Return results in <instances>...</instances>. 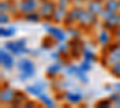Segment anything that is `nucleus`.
Returning <instances> with one entry per match:
<instances>
[{"mask_svg":"<svg viewBox=\"0 0 120 108\" xmlns=\"http://www.w3.org/2000/svg\"><path fill=\"white\" fill-rule=\"evenodd\" d=\"M18 68L21 70V73H19V78L22 81H25L28 78L33 77L35 74V65L31 60L29 59H22L18 63Z\"/></svg>","mask_w":120,"mask_h":108,"instance_id":"nucleus-1","label":"nucleus"},{"mask_svg":"<svg viewBox=\"0 0 120 108\" xmlns=\"http://www.w3.org/2000/svg\"><path fill=\"white\" fill-rule=\"evenodd\" d=\"M6 49H10L12 53L15 54H21L22 52H28L25 48V40L24 38H21L16 42H7L5 45Z\"/></svg>","mask_w":120,"mask_h":108,"instance_id":"nucleus-2","label":"nucleus"},{"mask_svg":"<svg viewBox=\"0 0 120 108\" xmlns=\"http://www.w3.org/2000/svg\"><path fill=\"white\" fill-rule=\"evenodd\" d=\"M79 22H81L82 25L84 26H89L95 23V15L91 13L90 11H84V10H82L81 12V16H79Z\"/></svg>","mask_w":120,"mask_h":108,"instance_id":"nucleus-3","label":"nucleus"},{"mask_svg":"<svg viewBox=\"0 0 120 108\" xmlns=\"http://www.w3.org/2000/svg\"><path fill=\"white\" fill-rule=\"evenodd\" d=\"M37 7V0H23L21 3V11L23 13H31Z\"/></svg>","mask_w":120,"mask_h":108,"instance_id":"nucleus-4","label":"nucleus"},{"mask_svg":"<svg viewBox=\"0 0 120 108\" xmlns=\"http://www.w3.org/2000/svg\"><path fill=\"white\" fill-rule=\"evenodd\" d=\"M54 12H55V6H54V4L49 3V1H46V3L42 5V7H41V15H42L46 19L53 18Z\"/></svg>","mask_w":120,"mask_h":108,"instance_id":"nucleus-5","label":"nucleus"},{"mask_svg":"<svg viewBox=\"0 0 120 108\" xmlns=\"http://www.w3.org/2000/svg\"><path fill=\"white\" fill-rule=\"evenodd\" d=\"M0 58H1V65L6 68V70H11L13 66V59L5 49H1L0 52Z\"/></svg>","mask_w":120,"mask_h":108,"instance_id":"nucleus-6","label":"nucleus"},{"mask_svg":"<svg viewBox=\"0 0 120 108\" xmlns=\"http://www.w3.org/2000/svg\"><path fill=\"white\" fill-rule=\"evenodd\" d=\"M88 11H90L91 13L96 15H101L103 12V6L102 4L98 1V0H93L88 4Z\"/></svg>","mask_w":120,"mask_h":108,"instance_id":"nucleus-7","label":"nucleus"},{"mask_svg":"<svg viewBox=\"0 0 120 108\" xmlns=\"http://www.w3.org/2000/svg\"><path fill=\"white\" fill-rule=\"evenodd\" d=\"M47 30H48V33L51 34L52 36H54L58 41L64 42V41L66 40V35H65V33L61 30V29H56V28H52V26H47Z\"/></svg>","mask_w":120,"mask_h":108,"instance_id":"nucleus-8","label":"nucleus"},{"mask_svg":"<svg viewBox=\"0 0 120 108\" xmlns=\"http://www.w3.org/2000/svg\"><path fill=\"white\" fill-rule=\"evenodd\" d=\"M15 97H16V93L12 89H10V88H7V89H5V90L1 91V102L3 103H10V102H12L15 100Z\"/></svg>","mask_w":120,"mask_h":108,"instance_id":"nucleus-9","label":"nucleus"},{"mask_svg":"<svg viewBox=\"0 0 120 108\" xmlns=\"http://www.w3.org/2000/svg\"><path fill=\"white\" fill-rule=\"evenodd\" d=\"M118 25H120V16L116 15V13L113 17L108 18L107 21L105 22V26L107 29H115Z\"/></svg>","mask_w":120,"mask_h":108,"instance_id":"nucleus-10","label":"nucleus"},{"mask_svg":"<svg viewBox=\"0 0 120 108\" xmlns=\"http://www.w3.org/2000/svg\"><path fill=\"white\" fill-rule=\"evenodd\" d=\"M118 61H120V46H116L108 56V63L109 64H115Z\"/></svg>","mask_w":120,"mask_h":108,"instance_id":"nucleus-11","label":"nucleus"},{"mask_svg":"<svg viewBox=\"0 0 120 108\" xmlns=\"http://www.w3.org/2000/svg\"><path fill=\"white\" fill-rule=\"evenodd\" d=\"M45 84L42 85V83H37L36 85H33V86H26V91L30 93V94H33V95H37L40 96L42 94V91L45 90Z\"/></svg>","mask_w":120,"mask_h":108,"instance_id":"nucleus-12","label":"nucleus"},{"mask_svg":"<svg viewBox=\"0 0 120 108\" xmlns=\"http://www.w3.org/2000/svg\"><path fill=\"white\" fill-rule=\"evenodd\" d=\"M81 12H82V10L81 8H75L72 12H70L66 17V23L70 24V23H73L76 21H78L79 19V16H81Z\"/></svg>","mask_w":120,"mask_h":108,"instance_id":"nucleus-13","label":"nucleus"},{"mask_svg":"<svg viewBox=\"0 0 120 108\" xmlns=\"http://www.w3.org/2000/svg\"><path fill=\"white\" fill-rule=\"evenodd\" d=\"M66 17H67V12L64 7H59L58 10H55L54 16H53L55 22H61L64 19H66Z\"/></svg>","mask_w":120,"mask_h":108,"instance_id":"nucleus-14","label":"nucleus"},{"mask_svg":"<svg viewBox=\"0 0 120 108\" xmlns=\"http://www.w3.org/2000/svg\"><path fill=\"white\" fill-rule=\"evenodd\" d=\"M66 99L70 101V102H72V103H77L79 101H82V95L81 94H75V93H67L66 94Z\"/></svg>","mask_w":120,"mask_h":108,"instance_id":"nucleus-15","label":"nucleus"},{"mask_svg":"<svg viewBox=\"0 0 120 108\" xmlns=\"http://www.w3.org/2000/svg\"><path fill=\"white\" fill-rule=\"evenodd\" d=\"M106 8H109V10H112V11L116 12L120 8V4H119V1H116V0H108V1L106 3Z\"/></svg>","mask_w":120,"mask_h":108,"instance_id":"nucleus-16","label":"nucleus"},{"mask_svg":"<svg viewBox=\"0 0 120 108\" xmlns=\"http://www.w3.org/2000/svg\"><path fill=\"white\" fill-rule=\"evenodd\" d=\"M98 42L101 45H107L109 42V35L106 30H102L98 35Z\"/></svg>","mask_w":120,"mask_h":108,"instance_id":"nucleus-17","label":"nucleus"},{"mask_svg":"<svg viewBox=\"0 0 120 108\" xmlns=\"http://www.w3.org/2000/svg\"><path fill=\"white\" fill-rule=\"evenodd\" d=\"M61 66H60L59 64H55V65H51L48 68H47V74L48 76H54V74H56L58 72H60V68Z\"/></svg>","mask_w":120,"mask_h":108,"instance_id":"nucleus-18","label":"nucleus"},{"mask_svg":"<svg viewBox=\"0 0 120 108\" xmlns=\"http://www.w3.org/2000/svg\"><path fill=\"white\" fill-rule=\"evenodd\" d=\"M16 33V29L15 28H1L0 29V34H1V36H5V37H8V36H12L13 34Z\"/></svg>","mask_w":120,"mask_h":108,"instance_id":"nucleus-19","label":"nucleus"},{"mask_svg":"<svg viewBox=\"0 0 120 108\" xmlns=\"http://www.w3.org/2000/svg\"><path fill=\"white\" fill-rule=\"evenodd\" d=\"M40 100H41L42 102H45L48 107H54V102L49 99V97L47 96V95H43V94H41L40 95Z\"/></svg>","mask_w":120,"mask_h":108,"instance_id":"nucleus-20","label":"nucleus"},{"mask_svg":"<svg viewBox=\"0 0 120 108\" xmlns=\"http://www.w3.org/2000/svg\"><path fill=\"white\" fill-rule=\"evenodd\" d=\"M115 13H116V12L112 11V10H109V8H106V10H103V12L101 13V16H102V18L105 19V21H107L108 18L113 17V16L115 15Z\"/></svg>","mask_w":120,"mask_h":108,"instance_id":"nucleus-21","label":"nucleus"},{"mask_svg":"<svg viewBox=\"0 0 120 108\" xmlns=\"http://www.w3.org/2000/svg\"><path fill=\"white\" fill-rule=\"evenodd\" d=\"M85 71H83L81 67H78V70H77V72H76V74L79 77V79H81L82 82H84V83H86L88 82V77L85 76V73H84Z\"/></svg>","mask_w":120,"mask_h":108,"instance_id":"nucleus-22","label":"nucleus"},{"mask_svg":"<svg viewBox=\"0 0 120 108\" xmlns=\"http://www.w3.org/2000/svg\"><path fill=\"white\" fill-rule=\"evenodd\" d=\"M84 58H85V60H88V61H94L95 60V55L89 49H84Z\"/></svg>","mask_w":120,"mask_h":108,"instance_id":"nucleus-23","label":"nucleus"},{"mask_svg":"<svg viewBox=\"0 0 120 108\" xmlns=\"http://www.w3.org/2000/svg\"><path fill=\"white\" fill-rule=\"evenodd\" d=\"M112 73L115 74V76H118V77H120V61H118V63H115V64L113 65V67H112Z\"/></svg>","mask_w":120,"mask_h":108,"instance_id":"nucleus-24","label":"nucleus"},{"mask_svg":"<svg viewBox=\"0 0 120 108\" xmlns=\"http://www.w3.org/2000/svg\"><path fill=\"white\" fill-rule=\"evenodd\" d=\"M79 67H81L83 71H85V72H88L89 70H91V65H90V61H88V60H84Z\"/></svg>","mask_w":120,"mask_h":108,"instance_id":"nucleus-25","label":"nucleus"},{"mask_svg":"<svg viewBox=\"0 0 120 108\" xmlns=\"http://www.w3.org/2000/svg\"><path fill=\"white\" fill-rule=\"evenodd\" d=\"M0 6H1V13H4V12H6V11L10 10V3L8 1H3Z\"/></svg>","mask_w":120,"mask_h":108,"instance_id":"nucleus-26","label":"nucleus"},{"mask_svg":"<svg viewBox=\"0 0 120 108\" xmlns=\"http://www.w3.org/2000/svg\"><path fill=\"white\" fill-rule=\"evenodd\" d=\"M26 18L30 19L31 22H37V21H38V16H37L36 13H33V12H31V13H28Z\"/></svg>","mask_w":120,"mask_h":108,"instance_id":"nucleus-27","label":"nucleus"},{"mask_svg":"<svg viewBox=\"0 0 120 108\" xmlns=\"http://www.w3.org/2000/svg\"><path fill=\"white\" fill-rule=\"evenodd\" d=\"M77 70H78V67H76V66H70L68 70H67V72H68V74H76Z\"/></svg>","mask_w":120,"mask_h":108,"instance_id":"nucleus-28","label":"nucleus"},{"mask_svg":"<svg viewBox=\"0 0 120 108\" xmlns=\"http://www.w3.org/2000/svg\"><path fill=\"white\" fill-rule=\"evenodd\" d=\"M67 5H68V0H60V1H59V7H64V8H66Z\"/></svg>","mask_w":120,"mask_h":108,"instance_id":"nucleus-29","label":"nucleus"},{"mask_svg":"<svg viewBox=\"0 0 120 108\" xmlns=\"http://www.w3.org/2000/svg\"><path fill=\"white\" fill-rule=\"evenodd\" d=\"M111 100L114 101L116 104H119V103H120V96H119V95H113V96L111 97Z\"/></svg>","mask_w":120,"mask_h":108,"instance_id":"nucleus-30","label":"nucleus"},{"mask_svg":"<svg viewBox=\"0 0 120 108\" xmlns=\"http://www.w3.org/2000/svg\"><path fill=\"white\" fill-rule=\"evenodd\" d=\"M8 22V17L4 13H1V23H7Z\"/></svg>","mask_w":120,"mask_h":108,"instance_id":"nucleus-31","label":"nucleus"},{"mask_svg":"<svg viewBox=\"0 0 120 108\" xmlns=\"http://www.w3.org/2000/svg\"><path fill=\"white\" fill-rule=\"evenodd\" d=\"M109 104H111V103H109V101H102V102L98 103V106H103V107H108Z\"/></svg>","mask_w":120,"mask_h":108,"instance_id":"nucleus-32","label":"nucleus"},{"mask_svg":"<svg viewBox=\"0 0 120 108\" xmlns=\"http://www.w3.org/2000/svg\"><path fill=\"white\" fill-rule=\"evenodd\" d=\"M59 52L66 53V52H67V47H66V46H60V47H59Z\"/></svg>","mask_w":120,"mask_h":108,"instance_id":"nucleus-33","label":"nucleus"},{"mask_svg":"<svg viewBox=\"0 0 120 108\" xmlns=\"http://www.w3.org/2000/svg\"><path fill=\"white\" fill-rule=\"evenodd\" d=\"M115 35H116V37L119 38V41H120V28L116 30V33H115Z\"/></svg>","mask_w":120,"mask_h":108,"instance_id":"nucleus-34","label":"nucleus"}]
</instances>
